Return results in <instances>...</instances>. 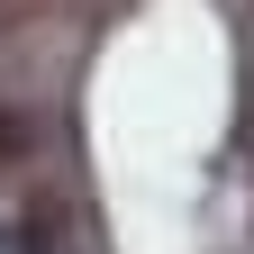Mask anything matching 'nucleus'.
I'll return each instance as SVG.
<instances>
[{
    "instance_id": "f257e3e1",
    "label": "nucleus",
    "mask_w": 254,
    "mask_h": 254,
    "mask_svg": "<svg viewBox=\"0 0 254 254\" xmlns=\"http://www.w3.org/2000/svg\"><path fill=\"white\" fill-rule=\"evenodd\" d=\"M27 145H37V127H27L18 109H0V164H27Z\"/></svg>"
}]
</instances>
